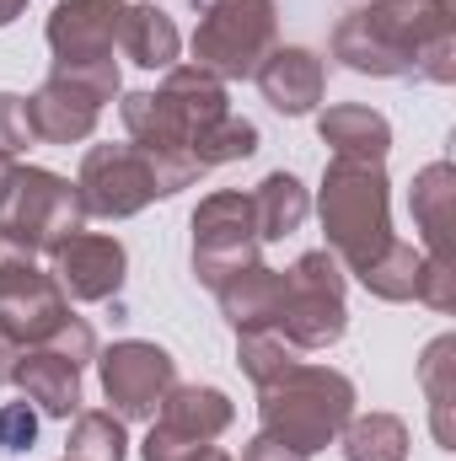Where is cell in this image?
Wrapping results in <instances>:
<instances>
[{
    "label": "cell",
    "mask_w": 456,
    "mask_h": 461,
    "mask_svg": "<svg viewBox=\"0 0 456 461\" xmlns=\"http://www.w3.org/2000/svg\"><path fill=\"white\" fill-rule=\"evenodd\" d=\"M16 354H22V344L0 333V381H11V365H16Z\"/></svg>",
    "instance_id": "obj_31"
},
{
    "label": "cell",
    "mask_w": 456,
    "mask_h": 461,
    "mask_svg": "<svg viewBox=\"0 0 456 461\" xmlns=\"http://www.w3.org/2000/svg\"><path fill=\"white\" fill-rule=\"evenodd\" d=\"M38 440V413L27 402H5L0 408V451H32Z\"/></svg>",
    "instance_id": "obj_29"
},
{
    "label": "cell",
    "mask_w": 456,
    "mask_h": 461,
    "mask_svg": "<svg viewBox=\"0 0 456 461\" xmlns=\"http://www.w3.org/2000/svg\"><path fill=\"white\" fill-rule=\"evenodd\" d=\"M343 328H349V306H343L339 258L328 247L296 258V268H285V301L274 333L290 348H328L343 339Z\"/></svg>",
    "instance_id": "obj_7"
},
{
    "label": "cell",
    "mask_w": 456,
    "mask_h": 461,
    "mask_svg": "<svg viewBox=\"0 0 456 461\" xmlns=\"http://www.w3.org/2000/svg\"><path fill=\"white\" fill-rule=\"evenodd\" d=\"M317 215H323V230H328L333 258L349 263V274L370 268V263L392 247V194H387L381 161L333 156L328 172H323Z\"/></svg>",
    "instance_id": "obj_4"
},
{
    "label": "cell",
    "mask_w": 456,
    "mask_h": 461,
    "mask_svg": "<svg viewBox=\"0 0 456 461\" xmlns=\"http://www.w3.org/2000/svg\"><path fill=\"white\" fill-rule=\"evenodd\" d=\"M456 172L451 161H430L419 177H414V226H419V236H424V252L430 258H446L451 263V188Z\"/></svg>",
    "instance_id": "obj_20"
},
{
    "label": "cell",
    "mask_w": 456,
    "mask_h": 461,
    "mask_svg": "<svg viewBox=\"0 0 456 461\" xmlns=\"http://www.w3.org/2000/svg\"><path fill=\"white\" fill-rule=\"evenodd\" d=\"M242 461H306V456H296L290 446H279V440H269V435H258L247 451H242Z\"/></svg>",
    "instance_id": "obj_30"
},
{
    "label": "cell",
    "mask_w": 456,
    "mask_h": 461,
    "mask_svg": "<svg viewBox=\"0 0 456 461\" xmlns=\"http://www.w3.org/2000/svg\"><path fill=\"white\" fill-rule=\"evenodd\" d=\"M349 461H408V424L397 413H365L339 429Z\"/></svg>",
    "instance_id": "obj_23"
},
{
    "label": "cell",
    "mask_w": 456,
    "mask_h": 461,
    "mask_svg": "<svg viewBox=\"0 0 456 461\" xmlns=\"http://www.w3.org/2000/svg\"><path fill=\"white\" fill-rule=\"evenodd\" d=\"M76 194H81V210L103 215V221H129L150 199H161L156 194V172H150V161L134 145H92L87 161H81Z\"/></svg>",
    "instance_id": "obj_11"
},
{
    "label": "cell",
    "mask_w": 456,
    "mask_h": 461,
    "mask_svg": "<svg viewBox=\"0 0 456 461\" xmlns=\"http://www.w3.org/2000/svg\"><path fill=\"white\" fill-rule=\"evenodd\" d=\"M231 419H236V408L221 386H172L156 408V424L172 435H188V440H221Z\"/></svg>",
    "instance_id": "obj_18"
},
{
    "label": "cell",
    "mask_w": 456,
    "mask_h": 461,
    "mask_svg": "<svg viewBox=\"0 0 456 461\" xmlns=\"http://www.w3.org/2000/svg\"><path fill=\"white\" fill-rule=\"evenodd\" d=\"M317 134H323V145H333V156H349V161H387V150H392V123L360 103L328 108L317 118Z\"/></svg>",
    "instance_id": "obj_19"
},
{
    "label": "cell",
    "mask_w": 456,
    "mask_h": 461,
    "mask_svg": "<svg viewBox=\"0 0 456 461\" xmlns=\"http://www.w3.org/2000/svg\"><path fill=\"white\" fill-rule=\"evenodd\" d=\"M65 461H70V456H65Z\"/></svg>",
    "instance_id": "obj_35"
},
{
    "label": "cell",
    "mask_w": 456,
    "mask_h": 461,
    "mask_svg": "<svg viewBox=\"0 0 456 461\" xmlns=\"http://www.w3.org/2000/svg\"><path fill=\"white\" fill-rule=\"evenodd\" d=\"M279 11L274 0H210L194 27V65L215 81H242L274 54Z\"/></svg>",
    "instance_id": "obj_5"
},
{
    "label": "cell",
    "mask_w": 456,
    "mask_h": 461,
    "mask_svg": "<svg viewBox=\"0 0 456 461\" xmlns=\"http://www.w3.org/2000/svg\"><path fill=\"white\" fill-rule=\"evenodd\" d=\"M11 381L27 392V402H38L49 419H76L81 413V365L65 359L59 348L32 344L16 354L11 365Z\"/></svg>",
    "instance_id": "obj_16"
},
{
    "label": "cell",
    "mask_w": 456,
    "mask_h": 461,
    "mask_svg": "<svg viewBox=\"0 0 456 461\" xmlns=\"http://www.w3.org/2000/svg\"><path fill=\"white\" fill-rule=\"evenodd\" d=\"M11 177H16V156H5V150H0V199H5V188H11Z\"/></svg>",
    "instance_id": "obj_32"
},
{
    "label": "cell",
    "mask_w": 456,
    "mask_h": 461,
    "mask_svg": "<svg viewBox=\"0 0 456 461\" xmlns=\"http://www.w3.org/2000/svg\"><path fill=\"white\" fill-rule=\"evenodd\" d=\"M252 81H258V92H263V103H269L274 113L301 118L323 103L328 65H323L312 49H274V54L252 70Z\"/></svg>",
    "instance_id": "obj_15"
},
{
    "label": "cell",
    "mask_w": 456,
    "mask_h": 461,
    "mask_svg": "<svg viewBox=\"0 0 456 461\" xmlns=\"http://www.w3.org/2000/svg\"><path fill=\"white\" fill-rule=\"evenodd\" d=\"M87 226L76 183H65L49 167H16L5 199H0V236L22 252H49L70 230Z\"/></svg>",
    "instance_id": "obj_8"
},
{
    "label": "cell",
    "mask_w": 456,
    "mask_h": 461,
    "mask_svg": "<svg viewBox=\"0 0 456 461\" xmlns=\"http://www.w3.org/2000/svg\"><path fill=\"white\" fill-rule=\"evenodd\" d=\"M118 22H123V0H59L49 11L54 76H76V81L97 86L114 103L118 97V65H114Z\"/></svg>",
    "instance_id": "obj_6"
},
{
    "label": "cell",
    "mask_w": 456,
    "mask_h": 461,
    "mask_svg": "<svg viewBox=\"0 0 456 461\" xmlns=\"http://www.w3.org/2000/svg\"><path fill=\"white\" fill-rule=\"evenodd\" d=\"M118 43H123V54H129L134 65H145V70H172V65H178V49H183L172 16H167L161 5H123Z\"/></svg>",
    "instance_id": "obj_21"
},
{
    "label": "cell",
    "mask_w": 456,
    "mask_h": 461,
    "mask_svg": "<svg viewBox=\"0 0 456 461\" xmlns=\"http://www.w3.org/2000/svg\"><path fill=\"white\" fill-rule=\"evenodd\" d=\"M258 419L263 435L290 446L296 456H317L339 440V429L354 419V381L328 365H290L285 375H274L269 386H258Z\"/></svg>",
    "instance_id": "obj_3"
},
{
    "label": "cell",
    "mask_w": 456,
    "mask_h": 461,
    "mask_svg": "<svg viewBox=\"0 0 456 461\" xmlns=\"http://www.w3.org/2000/svg\"><path fill=\"white\" fill-rule=\"evenodd\" d=\"M456 339H435V344L424 348V365H419V375H424V392H430V419H435V440L451 451L456 435H451V392H456Z\"/></svg>",
    "instance_id": "obj_25"
},
{
    "label": "cell",
    "mask_w": 456,
    "mask_h": 461,
    "mask_svg": "<svg viewBox=\"0 0 456 461\" xmlns=\"http://www.w3.org/2000/svg\"><path fill=\"white\" fill-rule=\"evenodd\" d=\"M129 252L118 236H97V230H70L65 241L49 247V274L70 301H108L123 285Z\"/></svg>",
    "instance_id": "obj_13"
},
{
    "label": "cell",
    "mask_w": 456,
    "mask_h": 461,
    "mask_svg": "<svg viewBox=\"0 0 456 461\" xmlns=\"http://www.w3.org/2000/svg\"><path fill=\"white\" fill-rule=\"evenodd\" d=\"M118 113L134 150L150 161L161 199L199 183L210 167L258 150V129L231 113L226 81H215L199 65H172L156 92H129Z\"/></svg>",
    "instance_id": "obj_1"
},
{
    "label": "cell",
    "mask_w": 456,
    "mask_h": 461,
    "mask_svg": "<svg viewBox=\"0 0 456 461\" xmlns=\"http://www.w3.org/2000/svg\"><path fill=\"white\" fill-rule=\"evenodd\" d=\"M65 317H70V306H65V290L54 285V274H43L32 263V252L11 247L0 236V333L32 348L49 344L65 328Z\"/></svg>",
    "instance_id": "obj_9"
},
{
    "label": "cell",
    "mask_w": 456,
    "mask_h": 461,
    "mask_svg": "<svg viewBox=\"0 0 456 461\" xmlns=\"http://www.w3.org/2000/svg\"><path fill=\"white\" fill-rule=\"evenodd\" d=\"M419 268H424V252H414L408 241L392 236V247H387L370 268H360L354 279H360L376 301H419Z\"/></svg>",
    "instance_id": "obj_24"
},
{
    "label": "cell",
    "mask_w": 456,
    "mask_h": 461,
    "mask_svg": "<svg viewBox=\"0 0 456 461\" xmlns=\"http://www.w3.org/2000/svg\"><path fill=\"white\" fill-rule=\"evenodd\" d=\"M103 92L76 81V76H49L32 97H27V123H32V140H49V145H81L97 118H103Z\"/></svg>",
    "instance_id": "obj_14"
},
{
    "label": "cell",
    "mask_w": 456,
    "mask_h": 461,
    "mask_svg": "<svg viewBox=\"0 0 456 461\" xmlns=\"http://www.w3.org/2000/svg\"><path fill=\"white\" fill-rule=\"evenodd\" d=\"M97 370H103V392L118 408V419H156L161 397L178 386V365L172 354L145 339H123V344L103 348L97 354Z\"/></svg>",
    "instance_id": "obj_12"
},
{
    "label": "cell",
    "mask_w": 456,
    "mask_h": 461,
    "mask_svg": "<svg viewBox=\"0 0 456 461\" xmlns=\"http://www.w3.org/2000/svg\"><path fill=\"white\" fill-rule=\"evenodd\" d=\"M32 145V123H27V97L16 92H0V150L16 156Z\"/></svg>",
    "instance_id": "obj_28"
},
{
    "label": "cell",
    "mask_w": 456,
    "mask_h": 461,
    "mask_svg": "<svg viewBox=\"0 0 456 461\" xmlns=\"http://www.w3.org/2000/svg\"><path fill=\"white\" fill-rule=\"evenodd\" d=\"M252 199V221H258V241H279V236H296V230L306 226V188L290 177V172H269L263 183H258V194H247Z\"/></svg>",
    "instance_id": "obj_22"
},
{
    "label": "cell",
    "mask_w": 456,
    "mask_h": 461,
    "mask_svg": "<svg viewBox=\"0 0 456 461\" xmlns=\"http://www.w3.org/2000/svg\"><path fill=\"white\" fill-rule=\"evenodd\" d=\"M199 461H231V456L221 451V446H205V456H199Z\"/></svg>",
    "instance_id": "obj_34"
},
{
    "label": "cell",
    "mask_w": 456,
    "mask_h": 461,
    "mask_svg": "<svg viewBox=\"0 0 456 461\" xmlns=\"http://www.w3.org/2000/svg\"><path fill=\"white\" fill-rule=\"evenodd\" d=\"M456 11L451 0H370L343 16L333 32V59L360 76H424L456 81Z\"/></svg>",
    "instance_id": "obj_2"
},
{
    "label": "cell",
    "mask_w": 456,
    "mask_h": 461,
    "mask_svg": "<svg viewBox=\"0 0 456 461\" xmlns=\"http://www.w3.org/2000/svg\"><path fill=\"white\" fill-rule=\"evenodd\" d=\"M296 354H301V348H290L274 328L236 333V365H242V370H247V381H258V386H269L274 375H285V370L296 365Z\"/></svg>",
    "instance_id": "obj_27"
},
{
    "label": "cell",
    "mask_w": 456,
    "mask_h": 461,
    "mask_svg": "<svg viewBox=\"0 0 456 461\" xmlns=\"http://www.w3.org/2000/svg\"><path fill=\"white\" fill-rule=\"evenodd\" d=\"M22 11H27V0H0V27H11Z\"/></svg>",
    "instance_id": "obj_33"
},
{
    "label": "cell",
    "mask_w": 456,
    "mask_h": 461,
    "mask_svg": "<svg viewBox=\"0 0 456 461\" xmlns=\"http://www.w3.org/2000/svg\"><path fill=\"white\" fill-rule=\"evenodd\" d=\"M258 221H252V199L247 194H210L194 210V274L215 290L221 279L242 274L258 263Z\"/></svg>",
    "instance_id": "obj_10"
},
{
    "label": "cell",
    "mask_w": 456,
    "mask_h": 461,
    "mask_svg": "<svg viewBox=\"0 0 456 461\" xmlns=\"http://www.w3.org/2000/svg\"><path fill=\"white\" fill-rule=\"evenodd\" d=\"M215 295H221V312H226V322L236 328V333H258V328H274V317H279L285 274L252 263V268H242V274L221 279Z\"/></svg>",
    "instance_id": "obj_17"
},
{
    "label": "cell",
    "mask_w": 456,
    "mask_h": 461,
    "mask_svg": "<svg viewBox=\"0 0 456 461\" xmlns=\"http://www.w3.org/2000/svg\"><path fill=\"white\" fill-rule=\"evenodd\" d=\"M70 461H123L129 456V440H123V424L114 413L92 408V413H76L70 419V440H65Z\"/></svg>",
    "instance_id": "obj_26"
}]
</instances>
